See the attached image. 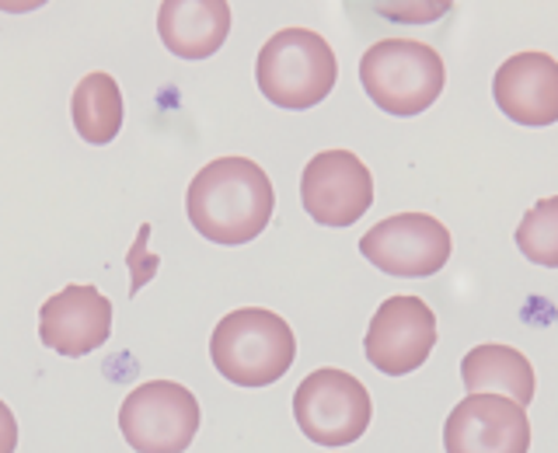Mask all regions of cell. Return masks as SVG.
<instances>
[{
	"mask_svg": "<svg viewBox=\"0 0 558 453\" xmlns=\"http://www.w3.org/2000/svg\"><path fill=\"white\" fill-rule=\"evenodd\" d=\"M276 192L269 174L248 157H217L189 185V223L214 244H248L272 220Z\"/></svg>",
	"mask_w": 558,
	"mask_h": 453,
	"instance_id": "cell-1",
	"label": "cell"
},
{
	"mask_svg": "<svg viewBox=\"0 0 558 453\" xmlns=\"http://www.w3.org/2000/svg\"><path fill=\"white\" fill-rule=\"evenodd\" d=\"M296 356L290 325L266 307H241L223 314L209 339V359L223 380L238 388H269L287 377Z\"/></svg>",
	"mask_w": 558,
	"mask_h": 453,
	"instance_id": "cell-2",
	"label": "cell"
},
{
	"mask_svg": "<svg viewBox=\"0 0 558 453\" xmlns=\"http://www.w3.org/2000/svg\"><path fill=\"white\" fill-rule=\"evenodd\" d=\"M258 91L279 109L304 112L322 105L339 81V60L318 32L283 28L262 46L255 60Z\"/></svg>",
	"mask_w": 558,
	"mask_h": 453,
	"instance_id": "cell-3",
	"label": "cell"
},
{
	"mask_svg": "<svg viewBox=\"0 0 558 453\" xmlns=\"http://www.w3.org/2000/svg\"><path fill=\"white\" fill-rule=\"evenodd\" d=\"M360 81L380 112L412 119L440 98L447 66L440 52L418 39H380L363 52Z\"/></svg>",
	"mask_w": 558,
	"mask_h": 453,
	"instance_id": "cell-4",
	"label": "cell"
},
{
	"mask_svg": "<svg viewBox=\"0 0 558 453\" xmlns=\"http://www.w3.org/2000/svg\"><path fill=\"white\" fill-rule=\"evenodd\" d=\"M293 418L311 443L339 450L356 443L366 432L374 418V405L353 374L322 366V370L307 374L301 388L293 391Z\"/></svg>",
	"mask_w": 558,
	"mask_h": 453,
	"instance_id": "cell-5",
	"label": "cell"
},
{
	"mask_svg": "<svg viewBox=\"0 0 558 453\" xmlns=\"http://www.w3.org/2000/svg\"><path fill=\"white\" fill-rule=\"evenodd\" d=\"M119 429L136 453H185L199 432V401L174 380H147L122 401Z\"/></svg>",
	"mask_w": 558,
	"mask_h": 453,
	"instance_id": "cell-6",
	"label": "cell"
},
{
	"mask_svg": "<svg viewBox=\"0 0 558 453\" xmlns=\"http://www.w3.org/2000/svg\"><path fill=\"white\" fill-rule=\"evenodd\" d=\"M450 231L429 213H395L360 237V255L398 279L436 276L450 258Z\"/></svg>",
	"mask_w": 558,
	"mask_h": 453,
	"instance_id": "cell-7",
	"label": "cell"
},
{
	"mask_svg": "<svg viewBox=\"0 0 558 453\" xmlns=\"http://www.w3.org/2000/svg\"><path fill=\"white\" fill-rule=\"evenodd\" d=\"M301 203L314 223L342 231L374 206V174L353 150H322L301 174Z\"/></svg>",
	"mask_w": 558,
	"mask_h": 453,
	"instance_id": "cell-8",
	"label": "cell"
},
{
	"mask_svg": "<svg viewBox=\"0 0 558 453\" xmlns=\"http://www.w3.org/2000/svg\"><path fill=\"white\" fill-rule=\"evenodd\" d=\"M436 345V314L418 296H391L377 307L363 339V353L374 370L405 377L418 370Z\"/></svg>",
	"mask_w": 558,
	"mask_h": 453,
	"instance_id": "cell-9",
	"label": "cell"
},
{
	"mask_svg": "<svg viewBox=\"0 0 558 453\" xmlns=\"http://www.w3.org/2000/svg\"><path fill=\"white\" fill-rule=\"evenodd\" d=\"M447 453H527L531 418L502 394H468L444 426Z\"/></svg>",
	"mask_w": 558,
	"mask_h": 453,
	"instance_id": "cell-10",
	"label": "cell"
},
{
	"mask_svg": "<svg viewBox=\"0 0 558 453\" xmlns=\"http://www.w3.org/2000/svg\"><path fill=\"white\" fill-rule=\"evenodd\" d=\"M39 339L70 359L95 353L112 339V301L92 283L63 286L39 310Z\"/></svg>",
	"mask_w": 558,
	"mask_h": 453,
	"instance_id": "cell-11",
	"label": "cell"
},
{
	"mask_svg": "<svg viewBox=\"0 0 558 453\" xmlns=\"http://www.w3.org/2000/svg\"><path fill=\"white\" fill-rule=\"evenodd\" d=\"M496 105L520 126H551L558 119V63L548 52H517L496 70Z\"/></svg>",
	"mask_w": 558,
	"mask_h": 453,
	"instance_id": "cell-12",
	"label": "cell"
},
{
	"mask_svg": "<svg viewBox=\"0 0 558 453\" xmlns=\"http://www.w3.org/2000/svg\"><path fill=\"white\" fill-rule=\"evenodd\" d=\"M231 8L223 0H165L157 11V35L185 63L209 60L227 42Z\"/></svg>",
	"mask_w": 558,
	"mask_h": 453,
	"instance_id": "cell-13",
	"label": "cell"
},
{
	"mask_svg": "<svg viewBox=\"0 0 558 453\" xmlns=\"http://www.w3.org/2000/svg\"><path fill=\"white\" fill-rule=\"evenodd\" d=\"M461 380L468 394H502L527 408L534 401V366L513 345L485 342L461 359Z\"/></svg>",
	"mask_w": 558,
	"mask_h": 453,
	"instance_id": "cell-14",
	"label": "cell"
},
{
	"mask_svg": "<svg viewBox=\"0 0 558 453\" xmlns=\"http://www.w3.org/2000/svg\"><path fill=\"white\" fill-rule=\"evenodd\" d=\"M70 115H74V130L84 144L105 147L112 144L122 130V91L119 84L95 70L74 87V101H70Z\"/></svg>",
	"mask_w": 558,
	"mask_h": 453,
	"instance_id": "cell-15",
	"label": "cell"
},
{
	"mask_svg": "<svg viewBox=\"0 0 558 453\" xmlns=\"http://www.w3.org/2000/svg\"><path fill=\"white\" fill-rule=\"evenodd\" d=\"M517 248L537 266H558V199H541L527 217L520 220Z\"/></svg>",
	"mask_w": 558,
	"mask_h": 453,
	"instance_id": "cell-16",
	"label": "cell"
},
{
	"mask_svg": "<svg viewBox=\"0 0 558 453\" xmlns=\"http://www.w3.org/2000/svg\"><path fill=\"white\" fill-rule=\"evenodd\" d=\"M14 446H17V423L11 408L0 401V453H14Z\"/></svg>",
	"mask_w": 558,
	"mask_h": 453,
	"instance_id": "cell-17",
	"label": "cell"
}]
</instances>
